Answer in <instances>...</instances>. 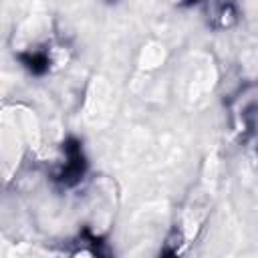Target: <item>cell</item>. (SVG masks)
I'll list each match as a JSON object with an SVG mask.
<instances>
[{
    "mask_svg": "<svg viewBox=\"0 0 258 258\" xmlns=\"http://www.w3.org/2000/svg\"><path fill=\"white\" fill-rule=\"evenodd\" d=\"M64 155H67V163L56 173V181H60L62 185H75L85 173V157L81 143L77 139H69L64 145Z\"/></svg>",
    "mask_w": 258,
    "mask_h": 258,
    "instance_id": "cell-1",
    "label": "cell"
}]
</instances>
